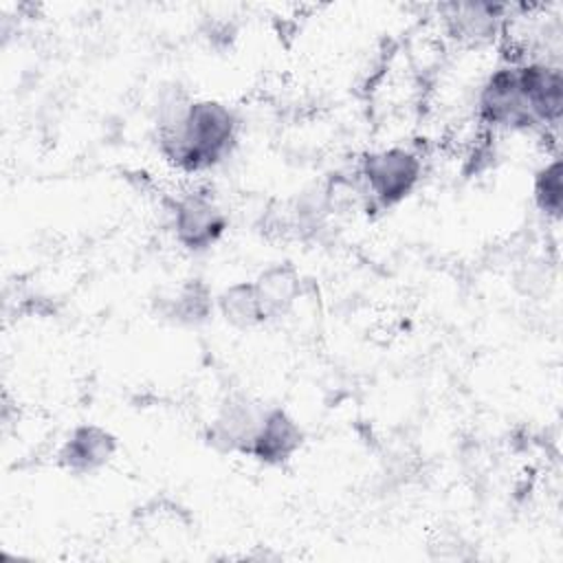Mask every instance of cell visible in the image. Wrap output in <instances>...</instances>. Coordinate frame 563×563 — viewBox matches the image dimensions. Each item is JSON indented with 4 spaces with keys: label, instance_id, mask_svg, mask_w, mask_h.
Here are the masks:
<instances>
[{
    "label": "cell",
    "instance_id": "obj_4",
    "mask_svg": "<svg viewBox=\"0 0 563 563\" xmlns=\"http://www.w3.org/2000/svg\"><path fill=\"white\" fill-rule=\"evenodd\" d=\"M167 213L174 242L191 255L211 251L229 229L224 207L209 191H187L176 196L169 202Z\"/></svg>",
    "mask_w": 563,
    "mask_h": 563
},
{
    "label": "cell",
    "instance_id": "obj_2",
    "mask_svg": "<svg viewBox=\"0 0 563 563\" xmlns=\"http://www.w3.org/2000/svg\"><path fill=\"white\" fill-rule=\"evenodd\" d=\"M424 161L411 145H387L365 152L356 165V185L367 211H389L422 183Z\"/></svg>",
    "mask_w": 563,
    "mask_h": 563
},
{
    "label": "cell",
    "instance_id": "obj_9",
    "mask_svg": "<svg viewBox=\"0 0 563 563\" xmlns=\"http://www.w3.org/2000/svg\"><path fill=\"white\" fill-rule=\"evenodd\" d=\"M264 323L284 319L299 299V273L288 264H271L253 279Z\"/></svg>",
    "mask_w": 563,
    "mask_h": 563
},
{
    "label": "cell",
    "instance_id": "obj_10",
    "mask_svg": "<svg viewBox=\"0 0 563 563\" xmlns=\"http://www.w3.org/2000/svg\"><path fill=\"white\" fill-rule=\"evenodd\" d=\"M161 312L178 325H200L216 312L213 290L198 277L183 282L161 303Z\"/></svg>",
    "mask_w": 563,
    "mask_h": 563
},
{
    "label": "cell",
    "instance_id": "obj_1",
    "mask_svg": "<svg viewBox=\"0 0 563 563\" xmlns=\"http://www.w3.org/2000/svg\"><path fill=\"white\" fill-rule=\"evenodd\" d=\"M242 121L220 99H191L169 123L154 128L158 154L183 174H205L222 165L238 147Z\"/></svg>",
    "mask_w": 563,
    "mask_h": 563
},
{
    "label": "cell",
    "instance_id": "obj_5",
    "mask_svg": "<svg viewBox=\"0 0 563 563\" xmlns=\"http://www.w3.org/2000/svg\"><path fill=\"white\" fill-rule=\"evenodd\" d=\"M508 9V4L493 2H446L438 7L446 37L462 48H484L499 42Z\"/></svg>",
    "mask_w": 563,
    "mask_h": 563
},
{
    "label": "cell",
    "instance_id": "obj_3",
    "mask_svg": "<svg viewBox=\"0 0 563 563\" xmlns=\"http://www.w3.org/2000/svg\"><path fill=\"white\" fill-rule=\"evenodd\" d=\"M473 112L488 136L541 134L521 84L517 55H504V59L484 75L475 90Z\"/></svg>",
    "mask_w": 563,
    "mask_h": 563
},
{
    "label": "cell",
    "instance_id": "obj_7",
    "mask_svg": "<svg viewBox=\"0 0 563 563\" xmlns=\"http://www.w3.org/2000/svg\"><path fill=\"white\" fill-rule=\"evenodd\" d=\"M303 438V429L290 411L266 405L246 457L264 466H284L301 451Z\"/></svg>",
    "mask_w": 563,
    "mask_h": 563
},
{
    "label": "cell",
    "instance_id": "obj_6",
    "mask_svg": "<svg viewBox=\"0 0 563 563\" xmlns=\"http://www.w3.org/2000/svg\"><path fill=\"white\" fill-rule=\"evenodd\" d=\"M264 409L266 405L253 400L251 396H227L224 402L218 407L213 420L207 424V444L218 453L246 455Z\"/></svg>",
    "mask_w": 563,
    "mask_h": 563
},
{
    "label": "cell",
    "instance_id": "obj_11",
    "mask_svg": "<svg viewBox=\"0 0 563 563\" xmlns=\"http://www.w3.org/2000/svg\"><path fill=\"white\" fill-rule=\"evenodd\" d=\"M216 312L235 330H253L264 325L257 292L251 282H233L216 295Z\"/></svg>",
    "mask_w": 563,
    "mask_h": 563
},
{
    "label": "cell",
    "instance_id": "obj_12",
    "mask_svg": "<svg viewBox=\"0 0 563 563\" xmlns=\"http://www.w3.org/2000/svg\"><path fill=\"white\" fill-rule=\"evenodd\" d=\"M532 202L545 220H561L563 211V161L559 154L550 156L532 174Z\"/></svg>",
    "mask_w": 563,
    "mask_h": 563
},
{
    "label": "cell",
    "instance_id": "obj_8",
    "mask_svg": "<svg viewBox=\"0 0 563 563\" xmlns=\"http://www.w3.org/2000/svg\"><path fill=\"white\" fill-rule=\"evenodd\" d=\"M117 451L119 440L110 429L84 422L68 431L57 451V464L70 475H95L114 460Z\"/></svg>",
    "mask_w": 563,
    "mask_h": 563
}]
</instances>
